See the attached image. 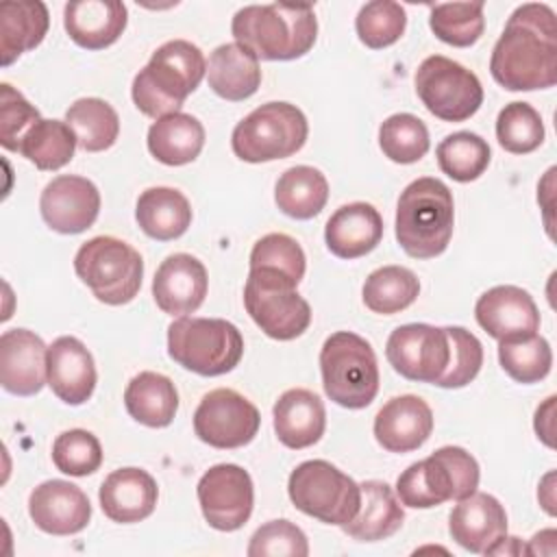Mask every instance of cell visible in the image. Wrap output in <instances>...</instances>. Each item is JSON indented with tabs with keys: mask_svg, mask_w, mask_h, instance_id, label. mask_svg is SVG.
Instances as JSON below:
<instances>
[{
	"mask_svg": "<svg viewBox=\"0 0 557 557\" xmlns=\"http://www.w3.org/2000/svg\"><path fill=\"white\" fill-rule=\"evenodd\" d=\"M492 78L509 91L548 89L557 83V17L548 4H520L490 57Z\"/></svg>",
	"mask_w": 557,
	"mask_h": 557,
	"instance_id": "1",
	"label": "cell"
},
{
	"mask_svg": "<svg viewBox=\"0 0 557 557\" xmlns=\"http://www.w3.org/2000/svg\"><path fill=\"white\" fill-rule=\"evenodd\" d=\"M231 33L257 59L292 61L313 48L318 20L311 4H248L233 15Z\"/></svg>",
	"mask_w": 557,
	"mask_h": 557,
	"instance_id": "2",
	"label": "cell"
},
{
	"mask_svg": "<svg viewBox=\"0 0 557 557\" xmlns=\"http://www.w3.org/2000/svg\"><path fill=\"white\" fill-rule=\"evenodd\" d=\"M207 74L202 50L187 39H172L159 46L131 87L135 107L148 117L178 113L183 102Z\"/></svg>",
	"mask_w": 557,
	"mask_h": 557,
	"instance_id": "3",
	"label": "cell"
},
{
	"mask_svg": "<svg viewBox=\"0 0 557 557\" xmlns=\"http://www.w3.org/2000/svg\"><path fill=\"white\" fill-rule=\"evenodd\" d=\"M396 242L413 259H433L448 248L455 226L450 189L433 176L411 181L396 205Z\"/></svg>",
	"mask_w": 557,
	"mask_h": 557,
	"instance_id": "4",
	"label": "cell"
},
{
	"mask_svg": "<svg viewBox=\"0 0 557 557\" xmlns=\"http://www.w3.org/2000/svg\"><path fill=\"white\" fill-rule=\"evenodd\" d=\"M479 463L461 446H442L422 461L411 463L396 481L400 505L431 509L476 492Z\"/></svg>",
	"mask_w": 557,
	"mask_h": 557,
	"instance_id": "5",
	"label": "cell"
},
{
	"mask_svg": "<svg viewBox=\"0 0 557 557\" xmlns=\"http://www.w3.org/2000/svg\"><path fill=\"white\" fill-rule=\"evenodd\" d=\"M168 355L189 372L220 376L239 363L244 337L228 320L181 315L168 326Z\"/></svg>",
	"mask_w": 557,
	"mask_h": 557,
	"instance_id": "6",
	"label": "cell"
},
{
	"mask_svg": "<svg viewBox=\"0 0 557 557\" xmlns=\"http://www.w3.org/2000/svg\"><path fill=\"white\" fill-rule=\"evenodd\" d=\"M320 372L324 394L339 407L363 409L379 392L376 355L361 335L337 331L322 344Z\"/></svg>",
	"mask_w": 557,
	"mask_h": 557,
	"instance_id": "7",
	"label": "cell"
},
{
	"mask_svg": "<svg viewBox=\"0 0 557 557\" xmlns=\"http://www.w3.org/2000/svg\"><path fill=\"white\" fill-rule=\"evenodd\" d=\"M74 272L100 302L117 307L137 296L144 261L131 244L111 235H98L76 250Z\"/></svg>",
	"mask_w": 557,
	"mask_h": 557,
	"instance_id": "8",
	"label": "cell"
},
{
	"mask_svg": "<svg viewBox=\"0 0 557 557\" xmlns=\"http://www.w3.org/2000/svg\"><path fill=\"white\" fill-rule=\"evenodd\" d=\"M307 133V117L296 104L265 102L237 122L231 148L246 163H268L296 154L305 146Z\"/></svg>",
	"mask_w": 557,
	"mask_h": 557,
	"instance_id": "9",
	"label": "cell"
},
{
	"mask_svg": "<svg viewBox=\"0 0 557 557\" xmlns=\"http://www.w3.org/2000/svg\"><path fill=\"white\" fill-rule=\"evenodd\" d=\"M287 494L298 511L335 527L350 522L361 503L359 483L324 459L298 463L289 474Z\"/></svg>",
	"mask_w": 557,
	"mask_h": 557,
	"instance_id": "10",
	"label": "cell"
},
{
	"mask_svg": "<svg viewBox=\"0 0 557 557\" xmlns=\"http://www.w3.org/2000/svg\"><path fill=\"white\" fill-rule=\"evenodd\" d=\"M296 287L287 276L272 270L255 268L248 272L244 307L268 337L289 342L309 329L311 307Z\"/></svg>",
	"mask_w": 557,
	"mask_h": 557,
	"instance_id": "11",
	"label": "cell"
},
{
	"mask_svg": "<svg viewBox=\"0 0 557 557\" xmlns=\"http://www.w3.org/2000/svg\"><path fill=\"white\" fill-rule=\"evenodd\" d=\"M416 94L426 111L444 122H466L483 104L476 74L442 54H431L418 65Z\"/></svg>",
	"mask_w": 557,
	"mask_h": 557,
	"instance_id": "12",
	"label": "cell"
},
{
	"mask_svg": "<svg viewBox=\"0 0 557 557\" xmlns=\"http://www.w3.org/2000/svg\"><path fill=\"white\" fill-rule=\"evenodd\" d=\"M259 409L239 392L228 387L211 389L194 411V431L200 442L213 448H239L259 433Z\"/></svg>",
	"mask_w": 557,
	"mask_h": 557,
	"instance_id": "13",
	"label": "cell"
},
{
	"mask_svg": "<svg viewBox=\"0 0 557 557\" xmlns=\"http://www.w3.org/2000/svg\"><path fill=\"white\" fill-rule=\"evenodd\" d=\"M385 357L400 376L435 385L446 372L450 359L446 326H431L422 322L396 326L387 337Z\"/></svg>",
	"mask_w": 557,
	"mask_h": 557,
	"instance_id": "14",
	"label": "cell"
},
{
	"mask_svg": "<svg viewBox=\"0 0 557 557\" xmlns=\"http://www.w3.org/2000/svg\"><path fill=\"white\" fill-rule=\"evenodd\" d=\"M196 494L205 520L218 531H237L248 522L252 513V479L237 463L211 466L200 476Z\"/></svg>",
	"mask_w": 557,
	"mask_h": 557,
	"instance_id": "15",
	"label": "cell"
},
{
	"mask_svg": "<svg viewBox=\"0 0 557 557\" xmlns=\"http://www.w3.org/2000/svg\"><path fill=\"white\" fill-rule=\"evenodd\" d=\"M39 211L52 231L76 235L96 222L100 213V191L85 176L61 174L44 187Z\"/></svg>",
	"mask_w": 557,
	"mask_h": 557,
	"instance_id": "16",
	"label": "cell"
},
{
	"mask_svg": "<svg viewBox=\"0 0 557 557\" xmlns=\"http://www.w3.org/2000/svg\"><path fill=\"white\" fill-rule=\"evenodd\" d=\"M479 326L498 342L527 339L540 329V311L531 294L516 285H496L474 305Z\"/></svg>",
	"mask_w": 557,
	"mask_h": 557,
	"instance_id": "17",
	"label": "cell"
},
{
	"mask_svg": "<svg viewBox=\"0 0 557 557\" xmlns=\"http://www.w3.org/2000/svg\"><path fill=\"white\" fill-rule=\"evenodd\" d=\"M0 383L9 394L35 396L48 383V346L28 329L0 337Z\"/></svg>",
	"mask_w": 557,
	"mask_h": 557,
	"instance_id": "18",
	"label": "cell"
},
{
	"mask_svg": "<svg viewBox=\"0 0 557 557\" xmlns=\"http://www.w3.org/2000/svg\"><path fill=\"white\" fill-rule=\"evenodd\" d=\"M28 513L37 529L50 535H72L91 520L87 494L63 479H50L37 485L28 496Z\"/></svg>",
	"mask_w": 557,
	"mask_h": 557,
	"instance_id": "19",
	"label": "cell"
},
{
	"mask_svg": "<svg viewBox=\"0 0 557 557\" xmlns=\"http://www.w3.org/2000/svg\"><path fill=\"white\" fill-rule=\"evenodd\" d=\"M209 276L202 261L187 252H174L161 261L152 278L157 307L168 315L194 313L207 296Z\"/></svg>",
	"mask_w": 557,
	"mask_h": 557,
	"instance_id": "20",
	"label": "cell"
},
{
	"mask_svg": "<svg viewBox=\"0 0 557 557\" xmlns=\"http://www.w3.org/2000/svg\"><path fill=\"white\" fill-rule=\"evenodd\" d=\"M450 537L470 553L490 555L507 535L505 507L485 492H472L459 498L448 516Z\"/></svg>",
	"mask_w": 557,
	"mask_h": 557,
	"instance_id": "21",
	"label": "cell"
},
{
	"mask_svg": "<svg viewBox=\"0 0 557 557\" xmlns=\"http://www.w3.org/2000/svg\"><path fill=\"white\" fill-rule=\"evenodd\" d=\"M431 433L433 411L413 394L389 398L374 418V437L389 453L418 450Z\"/></svg>",
	"mask_w": 557,
	"mask_h": 557,
	"instance_id": "22",
	"label": "cell"
},
{
	"mask_svg": "<svg viewBox=\"0 0 557 557\" xmlns=\"http://www.w3.org/2000/svg\"><path fill=\"white\" fill-rule=\"evenodd\" d=\"M96 363L87 346L61 335L48 346V385L65 405H83L96 389Z\"/></svg>",
	"mask_w": 557,
	"mask_h": 557,
	"instance_id": "23",
	"label": "cell"
},
{
	"mask_svg": "<svg viewBox=\"0 0 557 557\" xmlns=\"http://www.w3.org/2000/svg\"><path fill=\"white\" fill-rule=\"evenodd\" d=\"M104 516L120 524H133L146 520L159 498L157 481L141 468L113 470L98 492Z\"/></svg>",
	"mask_w": 557,
	"mask_h": 557,
	"instance_id": "24",
	"label": "cell"
},
{
	"mask_svg": "<svg viewBox=\"0 0 557 557\" xmlns=\"http://www.w3.org/2000/svg\"><path fill=\"white\" fill-rule=\"evenodd\" d=\"M128 22L120 0H78L63 9V26L70 39L87 50H102L120 39Z\"/></svg>",
	"mask_w": 557,
	"mask_h": 557,
	"instance_id": "25",
	"label": "cell"
},
{
	"mask_svg": "<svg viewBox=\"0 0 557 557\" xmlns=\"http://www.w3.org/2000/svg\"><path fill=\"white\" fill-rule=\"evenodd\" d=\"M274 433L287 448H309L324 435L326 411L318 394L305 387L287 389L278 396L272 409Z\"/></svg>",
	"mask_w": 557,
	"mask_h": 557,
	"instance_id": "26",
	"label": "cell"
},
{
	"mask_svg": "<svg viewBox=\"0 0 557 557\" xmlns=\"http://www.w3.org/2000/svg\"><path fill=\"white\" fill-rule=\"evenodd\" d=\"M383 239V218L370 202L339 207L324 226L326 248L339 259H359Z\"/></svg>",
	"mask_w": 557,
	"mask_h": 557,
	"instance_id": "27",
	"label": "cell"
},
{
	"mask_svg": "<svg viewBox=\"0 0 557 557\" xmlns=\"http://www.w3.org/2000/svg\"><path fill=\"white\" fill-rule=\"evenodd\" d=\"M361 503L350 522L342 529L357 542H379L394 535L405 520V511L396 492L385 481H363Z\"/></svg>",
	"mask_w": 557,
	"mask_h": 557,
	"instance_id": "28",
	"label": "cell"
},
{
	"mask_svg": "<svg viewBox=\"0 0 557 557\" xmlns=\"http://www.w3.org/2000/svg\"><path fill=\"white\" fill-rule=\"evenodd\" d=\"M207 81L220 98L231 102L246 100L261 85L259 59L237 41L222 44L209 57Z\"/></svg>",
	"mask_w": 557,
	"mask_h": 557,
	"instance_id": "29",
	"label": "cell"
},
{
	"mask_svg": "<svg viewBox=\"0 0 557 557\" xmlns=\"http://www.w3.org/2000/svg\"><path fill=\"white\" fill-rule=\"evenodd\" d=\"M50 26L48 7L39 0L4 2L0 7V63L11 65L24 52L37 48Z\"/></svg>",
	"mask_w": 557,
	"mask_h": 557,
	"instance_id": "30",
	"label": "cell"
},
{
	"mask_svg": "<svg viewBox=\"0 0 557 557\" xmlns=\"http://www.w3.org/2000/svg\"><path fill=\"white\" fill-rule=\"evenodd\" d=\"M124 405L135 422L150 429H163L176 416L178 392L172 379L146 370L128 381L124 389Z\"/></svg>",
	"mask_w": 557,
	"mask_h": 557,
	"instance_id": "31",
	"label": "cell"
},
{
	"mask_svg": "<svg viewBox=\"0 0 557 557\" xmlns=\"http://www.w3.org/2000/svg\"><path fill=\"white\" fill-rule=\"evenodd\" d=\"M135 218L148 237L157 242H170L189 228L191 205L174 187H148L137 198Z\"/></svg>",
	"mask_w": 557,
	"mask_h": 557,
	"instance_id": "32",
	"label": "cell"
},
{
	"mask_svg": "<svg viewBox=\"0 0 557 557\" xmlns=\"http://www.w3.org/2000/svg\"><path fill=\"white\" fill-rule=\"evenodd\" d=\"M148 150L163 165L191 163L205 146V126L189 113L159 117L148 128Z\"/></svg>",
	"mask_w": 557,
	"mask_h": 557,
	"instance_id": "33",
	"label": "cell"
},
{
	"mask_svg": "<svg viewBox=\"0 0 557 557\" xmlns=\"http://www.w3.org/2000/svg\"><path fill=\"white\" fill-rule=\"evenodd\" d=\"M329 200L326 176L311 165H294L285 170L274 187L276 207L294 220L315 218Z\"/></svg>",
	"mask_w": 557,
	"mask_h": 557,
	"instance_id": "34",
	"label": "cell"
},
{
	"mask_svg": "<svg viewBox=\"0 0 557 557\" xmlns=\"http://www.w3.org/2000/svg\"><path fill=\"white\" fill-rule=\"evenodd\" d=\"M76 146V135L67 122L41 117L26 131L17 146V152L28 159L37 170L54 172L72 161Z\"/></svg>",
	"mask_w": 557,
	"mask_h": 557,
	"instance_id": "35",
	"label": "cell"
},
{
	"mask_svg": "<svg viewBox=\"0 0 557 557\" xmlns=\"http://www.w3.org/2000/svg\"><path fill=\"white\" fill-rule=\"evenodd\" d=\"M65 122L85 152H102L111 148L120 135V117L102 98H78L65 111Z\"/></svg>",
	"mask_w": 557,
	"mask_h": 557,
	"instance_id": "36",
	"label": "cell"
},
{
	"mask_svg": "<svg viewBox=\"0 0 557 557\" xmlns=\"http://www.w3.org/2000/svg\"><path fill=\"white\" fill-rule=\"evenodd\" d=\"M418 294H420L418 276L403 265H383L370 272L361 289L366 307L381 315L405 311L416 302Z\"/></svg>",
	"mask_w": 557,
	"mask_h": 557,
	"instance_id": "37",
	"label": "cell"
},
{
	"mask_svg": "<svg viewBox=\"0 0 557 557\" xmlns=\"http://www.w3.org/2000/svg\"><path fill=\"white\" fill-rule=\"evenodd\" d=\"M440 170L457 183L476 181L490 165L492 152L487 141L470 131L446 135L435 150Z\"/></svg>",
	"mask_w": 557,
	"mask_h": 557,
	"instance_id": "38",
	"label": "cell"
},
{
	"mask_svg": "<svg viewBox=\"0 0 557 557\" xmlns=\"http://www.w3.org/2000/svg\"><path fill=\"white\" fill-rule=\"evenodd\" d=\"M483 2H442L431 7L429 26L433 35L455 48L476 44L485 30Z\"/></svg>",
	"mask_w": 557,
	"mask_h": 557,
	"instance_id": "39",
	"label": "cell"
},
{
	"mask_svg": "<svg viewBox=\"0 0 557 557\" xmlns=\"http://www.w3.org/2000/svg\"><path fill=\"white\" fill-rule=\"evenodd\" d=\"M379 146L394 163H416L429 152V131L413 113H394L379 128Z\"/></svg>",
	"mask_w": 557,
	"mask_h": 557,
	"instance_id": "40",
	"label": "cell"
},
{
	"mask_svg": "<svg viewBox=\"0 0 557 557\" xmlns=\"http://www.w3.org/2000/svg\"><path fill=\"white\" fill-rule=\"evenodd\" d=\"M500 368L518 383H537L548 376L553 366L550 344L542 335L516 342H498Z\"/></svg>",
	"mask_w": 557,
	"mask_h": 557,
	"instance_id": "41",
	"label": "cell"
},
{
	"mask_svg": "<svg viewBox=\"0 0 557 557\" xmlns=\"http://www.w3.org/2000/svg\"><path fill=\"white\" fill-rule=\"evenodd\" d=\"M544 122L529 102H509L496 117V139L511 154H529L544 141Z\"/></svg>",
	"mask_w": 557,
	"mask_h": 557,
	"instance_id": "42",
	"label": "cell"
},
{
	"mask_svg": "<svg viewBox=\"0 0 557 557\" xmlns=\"http://www.w3.org/2000/svg\"><path fill=\"white\" fill-rule=\"evenodd\" d=\"M407 26L405 9L394 0H372L355 17V30L363 46L372 50L396 44Z\"/></svg>",
	"mask_w": 557,
	"mask_h": 557,
	"instance_id": "43",
	"label": "cell"
},
{
	"mask_svg": "<svg viewBox=\"0 0 557 557\" xmlns=\"http://www.w3.org/2000/svg\"><path fill=\"white\" fill-rule=\"evenodd\" d=\"M255 268L278 272L298 285L305 276L307 259L294 237L285 233H268L250 250V270Z\"/></svg>",
	"mask_w": 557,
	"mask_h": 557,
	"instance_id": "44",
	"label": "cell"
},
{
	"mask_svg": "<svg viewBox=\"0 0 557 557\" xmlns=\"http://www.w3.org/2000/svg\"><path fill=\"white\" fill-rule=\"evenodd\" d=\"M52 461L63 474L87 476L100 468L102 446L94 433L85 429H70L57 435L52 444Z\"/></svg>",
	"mask_w": 557,
	"mask_h": 557,
	"instance_id": "45",
	"label": "cell"
},
{
	"mask_svg": "<svg viewBox=\"0 0 557 557\" xmlns=\"http://www.w3.org/2000/svg\"><path fill=\"white\" fill-rule=\"evenodd\" d=\"M450 359L442 379L435 383L444 389H457L472 383L483 366V346L476 335L463 326H446Z\"/></svg>",
	"mask_w": 557,
	"mask_h": 557,
	"instance_id": "46",
	"label": "cell"
},
{
	"mask_svg": "<svg viewBox=\"0 0 557 557\" xmlns=\"http://www.w3.org/2000/svg\"><path fill=\"white\" fill-rule=\"evenodd\" d=\"M248 557H307L309 542L300 527L289 520H270L261 524L248 544Z\"/></svg>",
	"mask_w": 557,
	"mask_h": 557,
	"instance_id": "47",
	"label": "cell"
},
{
	"mask_svg": "<svg viewBox=\"0 0 557 557\" xmlns=\"http://www.w3.org/2000/svg\"><path fill=\"white\" fill-rule=\"evenodd\" d=\"M39 111L9 83L0 85V144L2 148L17 152V146L26 131L39 122Z\"/></svg>",
	"mask_w": 557,
	"mask_h": 557,
	"instance_id": "48",
	"label": "cell"
},
{
	"mask_svg": "<svg viewBox=\"0 0 557 557\" xmlns=\"http://www.w3.org/2000/svg\"><path fill=\"white\" fill-rule=\"evenodd\" d=\"M555 396H548L542 407L535 411V433L537 437L553 448V409H555Z\"/></svg>",
	"mask_w": 557,
	"mask_h": 557,
	"instance_id": "49",
	"label": "cell"
}]
</instances>
